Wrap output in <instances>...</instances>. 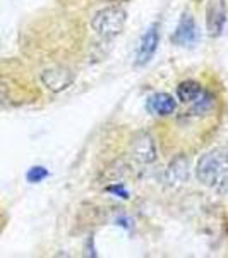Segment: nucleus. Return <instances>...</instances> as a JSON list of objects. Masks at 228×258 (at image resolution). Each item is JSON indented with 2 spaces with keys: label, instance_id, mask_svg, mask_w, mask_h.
I'll list each match as a JSON object with an SVG mask.
<instances>
[{
  "label": "nucleus",
  "instance_id": "obj_13",
  "mask_svg": "<svg viewBox=\"0 0 228 258\" xmlns=\"http://www.w3.org/2000/svg\"><path fill=\"white\" fill-rule=\"evenodd\" d=\"M6 98H7V90H6V86L0 83V103H2Z\"/></svg>",
  "mask_w": 228,
  "mask_h": 258
},
{
  "label": "nucleus",
  "instance_id": "obj_6",
  "mask_svg": "<svg viewBox=\"0 0 228 258\" xmlns=\"http://www.w3.org/2000/svg\"><path fill=\"white\" fill-rule=\"evenodd\" d=\"M199 40V31L196 26V21H194L192 14L185 12L182 16L179 26H177L175 33L172 35V43L179 45V47H190Z\"/></svg>",
  "mask_w": 228,
  "mask_h": 258
},
{
  "label": "nucleus",
  "instance_id": "obj_10",
  "mask_svg": "<svg viewBox=\"0 0 228 258\" xmlns=\"http://www.w3.org/2000/svg\"><path fill=\"white\" fill-rule=\"evenodd\" d=\"M204 93L201 83L197 81H182L179 86H177V98L180 100L182 103H194L196 100Z\"/></svg>",
  "mask_w": 228,
  "mask_h": 258
},
{
  "label": "nucleus",
  "instance_id": "obj_12",
  "mask_svg": "<svg viewBox=\"0 0 228 258\" xmlns=\"http://www.w3.org/2000/svg\"><path fill=\"white\" fill-rule=\"evenodd\" d=\"M106 191H108V193H111V195H115V197L124 198V200L129 198V191L124 188L122 182H113L111 186H106Z\"/></svg>",
  "mask_w": 228,
  "mask_h": 258
},
{
  "label": "nucleus",
  "instance_id": "obj_5",
  "mask_svg": "<svg viewBox=\"0 0 228 258\" xmlns=\"http://www.w3.org/2000/svg\"><path fill=\"white\" fill-rule=\"evenodd\" d=\"M76 80L74 73L67 68H53L47 69L41 74V83L47 86V90L53 91V93H60V91L67 90Z\"/></svg>",
  "mask_w": 228,
  "mask_h": 258
},
{
  "label": "nucleus",
  "instance_id": "obj_2",
  "mask_svg": "<svg viewBox=\"0 0 228 258\" xmlns=\"http://www.w3.org/2000/svg\"><path fill=\"white\" fill-rule=\"evenodd\" d=\"M127 12L119 6H110L98 11L91 19V28L98 33L101 38H113L120 35L126 28Z\"/></svg>",
  "mask_w": 228,
  "mask_h": 258
},
{
  "label": "nucleus",
  "instance_id": "obj_4",
  "mask_svg": "<svg viewBox=\"0 0 228 258\" xmlns=\"http://www.w3.org/2000/svg\"><path fill=\"white\" fill-rule=\"evenodd\" d=\"M226 2L225 0H208L206 4V30L209 36H219L226 24Z\"/></svg>",
  "mask_w": 228,
  "mask_h": 258
},
{
  "label": "nucleus",
  "instance_id": "obj_3",
  "mask_svg": "<svg viewBox=\"0 0 228 258\" xmlns=\"http://www.w3.org/2000/svg\"><path fill=\"white\" fill-rule=\"evenodd\" d=\"M129 152H131L132 159L138 160L139 164H143V165H149L158 159L155 140H153L151 135L146 131H139L132 136L131 145H129Z\"/></svg>",
  "mask_w": 228,
  "mask_h": 258
},
{
  "label": "nucleus",
  "instance_id": "obj_11",
  "mask_svg": "<svg viewBox=\"0 0 228 258\" xmlns=\"http://www.w3.org/2000/svg\"><path fill=\"white\" fill-rule=\"evenodd\" d=\"M47 177H48V170L45 167H40V165L38 167H31L26 174V179L30 182H33V184H35V182H41Z\"/></svg>",
  "mask_w": 228,
  "mask_h": 258
},
{
  "label": "nucleus",
  "instance_id": "obj_8",
  "mask_svg": "<svg viewBox=\"0 0 228 258\" xmlns=\"http://www.w3.org/2000/svg\"><path fill=\"white\" fill-rule=\"evenodd\" d=\"M148 110L155 115H161V117H167V115L173 114L177 109V103H175V98L168 93H155L148 98V103H146Z\"/></svg>",
  "mask_w": 228,
  "mask_h": 258
},
{
  "label": "nucleus",
  "instance_id": "obj_7",
  "mask_svg": "<svg viewBox=\"0 0 228 258\" xmlns=\"http://www.w3.org/2000/svg\"><path fill=\"white\" fill-rule=\"evenodd\" d=\"M160 45V31L158 26L153 24L151 28H148V31L143 35L138 48V55H136V66H146L149 60L153 59L156 48Z\"/></svg>",
  "mask_w": 228,
  "mask_h": 258
},
{
  "label": "nucleus",
  "instance_id": "obj_9",
  "mask_svg": "<svg viewBox=\"0 0 228 258\" xmlns=\"http://www.w3.org/2000/svg\"><path fill=\"white\" fill-rule=\"evenodd\" d=\"M165 179H167V182L172 186H179L182 182L187 181L189 179V160L185 159L184 155L175 157V159L170 162L167 174H165Z\"/></svg>",
  "mask_w": 228,
  "mask_h": 258
},
{
  "label": "nucleus",
  "instance_id": "obj_1",
  "mask_svg": "<svg viewBox=\"0 0 228 258\" xmlns=\"http://www.w3.org/2000/svg\"><path fill=\"white\" fill-rule=\"evenodd\" d=\"M228 172V155L223 152H209L197 162L196 176L199 182L208 188H214Z\"/></svg>",
  "mask_w": 228,
  "mask_h": 258
}]
</instances>
